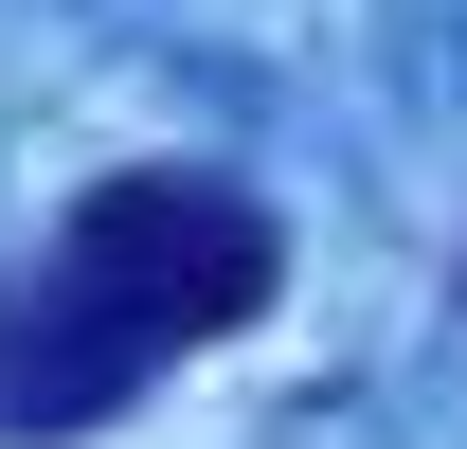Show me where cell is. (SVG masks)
Returning a JSON list of instances; mask_svg holds the SVG:
<instances>
[{"label": "cell", "mask_w": 467, "mask_h": 449, "mask_svg": "<svg viewBox=\"0 0 467 449\" xmlns=\"http://www.w3.org/2000/svg\"><path fill=\"white\" fill-rule=\"evenodd\" d=\"M270 287H288V216H270L252 180H216V162L90 180V198L0 270V449L109 432L162 360L270 324Z\"/></svg>", "instance_id": "6da1fadb"}]
</instances>
